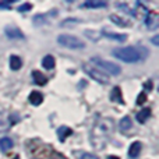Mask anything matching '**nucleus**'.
Wrapping results in <instances>:
<instances>
[{
  "label": "nucleus",
  "mask_w": 159,
  "mask_h": 159,
  "mask_svg": "<svg viewBox=\"0 0 159 159\" xmlns=\"http://www.w3.org/2000/svg\"><path fill=\"white\" fill-rule=\"evenodd\" d=\"M82 70H84L91 78H93L95 81L101 82V84H107V82H109V75L105 74L102 70H99L98 67L92 66V64L84 63L82 64Z\"/></svg>",
  "instance_id": "423d86ee"
},
{
  "label": "nucleus",
  "mask_w": 159,
  "mask_h": 159,
  "mask_svg": "<svg viewBox=\"0 0 159 159\" xmlns=\"http://www.w3.org/2000/svg\"><path fill=\"white\" fill-rule=\"evenodd\" d=\"M14 159H20V157H17V155H16V157H14Z\"/></svg>",
  "instance_id": "c756f323"
},
{
  "label": "nucleus",
  "mask_w": 159,
  "mask_h": 159,
  "mask_svg": "<svg viewBox=\"0 0 159 159\" xmlns=\"http://www.w3.org/2000/svg\"><path fill=\"white\" fill-rule=\"evenodd\" d=\"M107 159H120L119 157H115V155H110V157H107Z\"/></svg>",
  "instance_id": "c85d7f7f"
},
{
  "label": "nucleus",
  "mask_w": 159,
  "mask_h": 159,
  "mask_svg": "<svg viewBox=\"0 0 159 159\" xmlns=\"http://www.w3.org/2000/svg\"><path fill=\"white\" fill-rule=\"evenodd\" d=\"M57 42L64 48H70V49H84L85 45L80 38L74 35H69V34H63V35L57 36Z\"/></svg>",
  "instance_id": "39448f33"
},
{
  "label": "nucleus",
  "mask_w": 159,
  "mask_h": 159,
  "mask_svg": "<svg viewBox=\"0 0 159 159\" xmlns=\"http://www.w3.org/2000/svg\"><path fill=\"white\" fill-rule=\"evenodd\" d=\"M80 22V20L77 18H67V20H64L63 22L60 24V27H63V28H66V27H75Z\"/></svg>",
  "instance_id": "412c9836"
},
{
  "label": "nucleus",
  "mask_w": 159,
  "mask_h": 159,
  "mask_svg": "<svg viewBox=\"0 0 159 159\" xmlns=\"http://www.w3.org/2000/svg\"><path fill=\"white\" fill-rule=\"evenodd\" d=\"M71 134H73V130L67 126H61V127H59V130H57V138L61 141V143L66 141Z\"/></svg>",
  "instance_id": "1a4fd4ad"
},
{
  "label": "nucleus",
  "mask_w": 159,
  "mask_h": 159,
  "mask_svg": "<svg viewBox=\"0 0 159 159\" xmlns=\"http://www.w3.org/2000/svg\"><path fill=\"white\" fill-rule=\"evenodd\" d=\"M115 130V121L110 117L99 119L91 130V144L95 149H103Z\"/></svg>",
  "instance_id": "f257e3e1"
},
{
  "label": "nucleus",
  "mask_w": 159,
  "mask_h": 159,
  "mask_svg": "<svg viewBox=\"0 0 159 159\" xmlns=\"http://www.w3.org/2000/svg\"><path fill=\"white\" fill-rule=\"evenodd\" d=\"M113 56L117 57L119 60L126 61V63H140L144 61L149 56V50L145 46H123L113 49Z\"/></svg>",
  "instance_id": "f03ea898"
},
{
  "label": "nucleus",
  "mask_w": 159,
  "mask_h": 159,
  "mask_svg": "<svg viewBox=\"0 0 159 159\" xmlns=\"http://www.w3.org/2000/svg\"><path fill=\"white\" fill-rule=\"evenodd\" d=\"M31 8H32V6L30 4V3H28V4H22V6H20L18 7V11H25V10H31Z\"/></svg>",
  "instance_id": "a878e982"
},
{
  "label": "nucleus",
  "mask_w": 159,
  "mask_h": 159,
  "mask_svg": "<svg viewBox=\"0 0 159 159\" xmlns=\"http://www.w3.org/2000/svg\"><path fill=\"white\" fill-rule=\"evenodd\" d=\"M103 35L109 39H115V41H119V42H123L127 39V35H119V34H113V32H103Z\"/></svg>",
  "instance_id": "aec40b11"
},
{
  "label": "nucleus",
  "mask_w": 159,
  "mask_h": 159,
  "mask_svg": "<svg viewBox=\"0 0 159 159\" xmlns=\"http://www.w3.org/2000/svg\"><path fill=\"white\" fill-rule=\"evenodd\" d=\"M110 99H112L113 102H117V103L123 105L124 101H123V95H121V89L119 87H115L112 91V93H110Z\"/></svg>",
  "instance_id": "f8f14e48"
},
{
  "label": "nucleus",
  "mask_w": 159,
  "mask_h": 159,
  "mask_svg": "<svg viewBox=\"0 0 159 159\" xmlns=\"http://www.w3.org/2000/svg\"><path fill=\"white\" fill-rule=\"evenodd\" d=\"M152 43H154L155 46H158L159 45V38L158 36H154V38H152Z\"/></svg>",
  "instance_id": "bb28decb"
},
{
  "label": "nucleus",
  "mask_w": 159,
  "mask_h": 159,
  "mask_svg": "<svg viewBox=\"0 0 159 159\" xmlns=\"http://www.w3.org/2000/svg\"><path fill=\"white\" fill-rule=\"evenodd\" d=\"M151 116V109H148V107H145V109H143L141 112L137 113V120L140 121V123H145L147 120H148V117Z\"/></svg>",
  "instance_id": "a211bd4d"
},
{
  "label": "nucleus",
  "mask_w": 159,
  "mask_h": 159,
  "mask_svg": "<svg viewBox=\"0 0 159 159\" xmlns=\"http://www.w3.org/2000/svg\"><path fill=\"white\" fill-rule=\"evenodd\" d=\"M144 87H145L148 91H151V88H152V82H151V81H149V82H145V85H144Z\"/></svg>",
  "instance_id": "cd10ccee"
},
{
  "label": "nucleus",
  "mask_w": 159,
  "mask_h": 159,
  "mask_svg": "<svg viewBox=\"0 0 159 159\" xmlns=\"http://www.w3.org/2000/svg\"><path fill=\"white\" fill-rule=\"evenodd\" d=\"M4 34H6V36L10 39H24V34L21 32V30L17 27H13V25L6 27Z\"/></svg>",
  "instance_id": "6e6552de"
},
{
  "label": "nucleus",
  "mask_w": 159,
  "mask_h": 159,
  "mask_svg": "<svg viewBox=\"0 0 159 159\" xmlns=\"http://www.w3.org/2000/svg\"><path fill=\"white\" fill-rule=\"evenodd\" d=\"M34 148H35V152H31V154L34 155L35 159H66L63 158L61 154H57V152L53 151V148L49 145H36L35 144Z\"/></svg>",
  "instance_id": "20e7f679"
},
{
  "label": "nucleus",
  "mask_w": 159,
  "mask_h": 159,
  "mask_svg": "<svg viewBox=\"0 0 159 159\" xmlns=\"http://www.w3.org/2000/svg\"><path fill=\"white\" fill-rule=\"evenodd\" d=\"M91 64H92V66H95V67H98L99 70H102L105 74L107 73V74H112V75H119L121 73L120 66L112 63V61L103 60V59L99 57V56H95V57L91 59Z\"/></svg>",
  "instance_id": "7ed1b4c3"
},
{
  "label": "nucleus",
  "mask_w": 159,
  "mask_h": 159,
  "mask_svg": "<svg viewBox=\"0 0 159 159\" xmlns=\"http://www.w3.org/2000/svg\"><path fill=\"white\" fill-rule=\"evenodd\" d=\"M101 35H102V34L96 32V31H89V30L85 31V36H87V38H89L91 41H98V39L101 38Z\"/></svg>",
  "instance_id": "4be33fe9"
},
{
  "label": "nucleus",
  "mask_w": 159,
  "mask_h": 159,
  "mask_svg": "<svg viewBox=\"0 0 159 159\" xmlns=\"http://www.w3.org/2000/svg\"><path fill=\"white\" fill-rule=\"evenodd\" d=\"M13 140L11 138H8V137H3V138H0V149H2L3 152H7V151H10L11 148H13Z\"/></svg>",
  "instance_id": "4468645a"
},
{
  "label": "nucleus",
  "mask_w": 159,
  "mask_h": 159,
  "mask_svg": "<svg viewBox=\"0 0 159 159\" xmlns=\"http://www.w3.org/2000/svg\"><path fill=\"white\" fill-rule=\"evenodd\" d=\"M11 126H13L11 116L7 112H0V133L7 131Z\"/></svg>",
  "instance_id": "0eeeda50"
},
{
  "label": "nucleus",
  "mask_w": 159,
  "mask_h": 159,
  "mask_svg": "<svg viewBox=\"0 0 159 159\" xmlns=\"http://www.w3.org/2000/svg\"><path fill=\"white\" fill-rule=\"evenodd\" d=\"M110 20H112L115 24H117L119 27H126V25H129L124 20H121L120 17H117V16H110Z\"/></svg>",
  "instance_id": "b1692460"
},
{
  "label": "nucleus",
  "mask_w": 159,
  "mask_h": 159,
  "mask_svg": "<svg viewBox=\"0 0 159 159\" xmlns=\"http://www.w3.org/2000/svg\"><path fill=\"white\" fill-rule=\"evenodd\" d=\"M133 123H131V119L129 117V116H126V117H123L120 120V124H119V127H120V131H129L130 129H131Z\"/></svg>",
  "instance_id": "f3484780"
},
{
  "label": "nucleus",
  "mask_w": 159,
  "mask_h": 159,
  "mask_svg": "<svg viewBox=\"0 0 159 159\" xmlns=\"http://www.w3.org/2000/svg\"><path fill=\"white\" fill-rule=\"evenodd\" d=\"M145 101H147L145 92H141L140 95H138V98H137V105H144L145 103Z\"/></svg>",
  "instance_id": "393cba45"
},
{
  "label": "nucleus",
  "mask_w": 159,
  "mask_h": 159,
  "mask_svg": "<svg viewBox=\"0 0 159 159\" xmlns=\"http://www.w3.org/2000/svg\"><path fill=\"white\" fill-rule=\"evenodd\" d=\"M75 154L78 155V159H99L98 157H95V155L89 154V152H75Z\"/></svg>",
  "instance_id": "5701e85b"
},
{
  "label": "nucleus",
  "mask_w": 159,
  "mask_h": 159,
  "mask_svg": "<svg viewBox=\"0 0 159 159\" xmlns=\"http://www.w3.org/2000/svg\"><path fill=\"white\" fill-rule=\"evenodd\" d=\"M32 77H34V81H35L36 85H45L48 82V77L42 71H38V70L32 71Z\"/></svg>",
  "instance_id": "9b49d317"
},
{
  "label": "nucleus",
  "mask_w": 159,
  "mask_h": 159,
  "mask_svg": "<svg viewBox=\"0 0 159 159\" xmlns=\"http://www.w3.org/2000/svg\"><path fill=\"white\" fill-rule=\"evenodd\" d=\"M55 64H56V60H55V57H53L52 55L45 56L43 60H42V66H43L46 70H52V69H55Z\"/></svg>",
  "instance_id": "dca6fc26"
},
{
  "label": "nucleus",
  "mask_w": 159,
  "mask_h": 159,
  "mask_svg": "<svg viewBox=\"0 0 159 159\" xmlns=\"http://www.w3.org/2000/svg\"><path fill=\"white\" fill-rule=\"evenodd\" d=\"M141 152V143H133L130 145V149H129V157L131 159L137 158Z\"/></svg>",
  "instance_id": "2eb2a0df"
},
{
  "label": "nucleus",
  "mask_w": 159,
  "mask_h": 159,
  "mask_svg": "<svg viewBox=\"0 0 159 159\" xmlns=\"http://www.w3.org/2000/svg\"><path fill=\"white\" fill-rule=\"evenodd\" d=\"M106 2L103 0H88L82 4V7H88V8H98V7H106Z\"/></svg>",
  "instance_id": "ddd939ff"
},
{
  "label": "nucleus",
  "mask_w": 159,
  "mask_h": 159,
  "mask_svg": "<svg viewBox=\"0 0 159 159\" xmlns=\"http://www.w3.org/2000/svg\"><path fill=\"white\" fill-rule=\"evenodd\" d=\"M10 67L11 70H20L22 67V60L18 57V56H11L10 57Z\"/></svg>",
  "instance_id": "6ab92c4d"
},
{
  "label": "nucleus",
  "mask_w": 159,
  "mask_h": 159,
  "mask_svg": "<svg viewBox=\"0 0 159 159\" xmlns=\"http://www.w3.org/2000/svg\"><path fill=\"white\" fill-rule=\"evenodd\" d=\"M28 101H30V103L34 105V106H39V105L43 102V95H42L41 92H36V91H34V92L30 93V98H28Z\"/></svg>",
  "instance_id": "9d476101"
}]
</instances>
